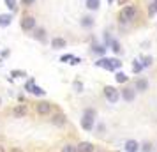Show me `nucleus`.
Wrapping results in <instances>:
<instances>
[{"label":"nucleus","instance_id":"nucleus-2","mask_svg":"<svg viewBox=\"0 0 157 152\" xmlns=\"http://www.w3.org/2000/svg\"><path fill=\"white\" fill-rule=\"evenodd\" d=\"M95 67H104L106 71H118L122 67V62L118 58H106L101 57L97 62H95Z\"/></svg>","mask_w":157,"mask_h":152},{"label":"nucleus","instance_id":"nucleus-18","mask_svg":"<svg viewBox=\"0 0 157 152\" xmlns=\"http://www.w3.org/2000/svg\"><path fill=\"white\" fill-rule=\"evenodd\" d=\"M115 80L118 81V83H127V81H129V76L125 74V72L117 71V72H115Z\"/></svg>","mask_w":157,"mask_h":152},{"label":"nucleus","instance_id":"nucleus-7","mask_svg":"<svg viewBox=\"0 0 157 152\" xmlns=\"http://www.w3.org/2000/svg\"><path fill=\"white\" fill-rule=\"evenodd\" d=\"M120 97L124 99L125 103H132L136 99V90L134 87H125L120 90Z\"/></svg>","mask_w":157,"mask_h":152},{"label":"nucleus","instance_id":"nucleus-39","mask_svg":"<svg viewBox=\"0 0 157 152\" xmlns=\"http://www.w3.org/2000/svg\"><path fill=\"white\" fill-rule=\"evenodd\" d=\"M154 2H155V4H157V0H154Z\"/></svg>","mask_w":157,"mask_h":152},{"label":"nucleus","instance_id":"nucleus-30","mask_svg":"<svg viewBox=\"0 0 157 152\" xmlns=\"http://www.w3.org/2000/svg\"><path fill=\"white\" fill-rule=\"evenodd\" d=\"M141 152H152V143H148V142H145L141 147Z\"/></svg>","mask_w":157,"mask_h":152},{"label":"nucleus","instance_id":"nucleus-31","mask_svg":"<svg viewBox=\"0 0 157 152\" xmlns=\"http://www.w3.org/2000/svg\"><path fill=\"white\" fill-rule=\"evenodd\" d=\"M71 57H72V55H69V53H67V55H62V57H60V62H67V64H69Z\"/></svg>","mask_w":157,"mask_h":152},{"label":"nucleus","instance_id":"nucleus-25","mask_svg":"<svg viewBox=\"0 0 157 152\" xmlns=\"http://www.w3.org/2000/svg\"><path fill=\"white\" fill-rule=\"evenodd\" d=\"M140 62L143 64V67H150V65L154 64V58L150 57V55H147V57H143L141 60H140Z\"/></svg>","mask_w":157,"mask_h":152},{"label":"nucleus","instance_id":"nucleus-34","mask_svg":"<svg viewBox=\"0 0 157 152\" xmlns=\"http://www.w3.org/2000/svg\"><path fill=\"white\" fill-rule=\"evenodd\" d=\"M0 152H6V147L4 145H0Z\"/></svg>","mask_w":157,"mask_h":152},{"label":"nucleus","instance_id":"nucleus-36","mask_svg":"<svg viewBox=\"0 0 157 152\" xmlns=\"http://www.w3.org/2000/svg\"><path fill=\"white\" fill-rule=\"evenodd\" d=\"M13 152H21V149H13Z\"/></svg>","mask_w":157,"mask_h":152},{"label":"nucleus","instance_id":"nucleus-33","mask_svg":"<svg viewBox=\"0 0 157 152\" xmlns=\"http://www.w3.org/2000/svg\"><path fill=\"white\" fill-rule=\"evenodd\" d=\"M9 55H11V51H9V50H4V51H2V58H4V57H9Z\"/></svg>","mask_w":157,"mask_h":152},{"label":"nucleus","instance_id":"nucleus-35","mask_svg":"<svg viewBox=\"0 0 157 152\" xmlns=\"http://www.w3.org/2000/svg\"><path fill=\"white\" fill-rule=\"evenodd\" d=\"M117 2H118V4H125V2H127V0H117Z\"/></svg>","mask_w":157,"mask_h":152},{"label":"nucleus","instance_id":"nucleus-23","mask_svg":"<svg viewBox=\"0 0 157 152\" xmlns=\"http://www.w3.org/2000/svg\"><path fill=\"white\" fill-rule=\"evenodd\" d=\"M94 23H95V21H94L92 16H85V18L81 20V25H83V27H86V29H92Z\"/></svg>","mask_w":157,"mask_h":152},{"label":"nucleus","instance_id":"nucleus-21","mask_svg":"<svg viewBox=\"0 0 157 152\" xmlns=\"http://www.w3.org/2000/svg\"><path fill=\"white\" fill-rule=\"evenodd\" d=\"M109 50H113V53H122L120 43H118L117 39H111V43H109Z\"/></svg>","mask_w":157,"mask_h":152},{"label":"nucleus","instance_id":"nucleus-8","mask_svg":"<svg viewBox=\"0 0 157 152\" xmlns=\"http://www.w3.org/2000/svg\"><path fill=\"white\" fill-rule=\"evenodd\" d=\"M36 110H37V113L39 115H50L51 113V103L50 101H39L36 104Z\"/></svg>","mask_w":157,"mask_h":152},{"label":"nucleus","instance_id":"nucleus-16","mask_svg":"<svg viewBox=\"0 0 157 152\" xmlns=\"http://www.w3.org/2000/svg\"><path fill=\"white\" fill-rule=\"evenodd\" d=\"M106 44H97V43H94L92 44V51L95 53V55H101V57H104V53H106Z\"/></svg>","mask_w":157,"mask_h":152},{"label":"nucleus","instance_id":"nucleus-13","mask_svg":"<svg viewBox=\"0 0 157 152\" xmlns=\"http://www.w3.org/2000/svg\"><path fill=\"white\" fill-rule=\"evenodd\" d=\"M65 46H67V41H65L64 37H53L51 39V48L53 50H62Z\"/></svg>","mask_w":157,"mask_h":152},{"label":"nucleus","instance_id":"nucleus-11","mask_svg":"<svg viewBox=\"0 0 157 152\" xmlns=\"http://www.w3.org/2000/svg\"><path fill=\"white\" fill-rule=\"evenodd\" d=\"M13 115L16 119H23V117L29 115V108H27V104H16L14 110H13Z\"/></svg>","mask_w":157,"mask_h":152},{"label":"nucleus","instance_id":"nucleus-5","mask_svg":"<svg viewBox=\"0 0 157 152\" xmlns=\"http://www.w3.org/2000/svg\"><path fill=\"white\" fill-rule=\"evenodd\" d=\"M25 88H27V92L37 95V97H44V94H46L44 88H41L39 85H36V80H34V78H30V80L25 83Z\"/></svg>","mask_w":157,"mask_h":152},{"label":"nucleus","instance_id":"nucleus-37","mask_svg":"<svg viewBox=\"0 0 157 152\" xmlns=\"http://www.w3.org/2000/svg\"><path fill=\"white\" fill-rule=\"evenodd\" d=\"M115 0H108V4H109V6H111V4H113Z\"/></svg>","mask_w":157,"mask_h":152},{"label":"nucleus","instance_id":"nucleus-14","mask_svg":"<svg viewBox=\"0 0 157 152\" xmlns=\"http://www.w3.org/2000/svg\"><path fill=\"white\" fill-rule=\"evenodd\" d=\"M76 150L78 152H94L95 147H94L92 142H81V143L76 145Z\"/></svg>","mask_w":157,"mask_h":152},{"label":"nucleus","instance_id":"nucleus-6","mask_svg":"<svg viewBox=\"0 0 157 152\" xmlns=\"http://www.w3.org/2000/svg\"><path fill=\"white\" fill-rule=\"evenodd\" d=\"M36 18L34 16H23L21 20V30L23 32H32V30L36 29Z\"/></svg>","mask_w":157,"mask_h":152},{"label":"nucleus","instance_id":"nucleus-17","mask_svg":"<svg viewBox=\"0 0 157 152\" xmlns=\"http://www.w3.org/2000/svg\"><path fill=\"white\" fill-rule=\"evenodd\" d=\"M13 23V14H0V27L6 29Z\"/></svg>","mask_w":157,"mask_h":152},{"label":"nucleus","instance_id":"nucleus-29","mask_svg":"<svg viewBox=\"0 0 157 152\" xmlns=\"http://www.w3.org/2000/svg\"><path fill=\"white\" fill-rule=\"evenodd\" d=\"M69 64H71V65H78V64H81V58H79V57H74V55H72L71 60H69Z\"/></svg>","mask_w":157,"mask_h":152},{"label":"nucleus","instance_id":"nucleus-19","mask_svg":"<svg viewBox=\"0 0 157 152\" xmlns=\"http://www.w3.org/2000/svg\"><path fill=\"white\" fill-rule=\"evenodd\" d=\"M4 2H6V6H7L9 7V11H11V13H18V0H4Z\"/></svg>","mask_w":157,"mask_h":152},{"label":"nucleus","instance_id":"nucleus-28","mask_svg":"<svg viewBox=\"0 0 157 152\" xmlns=\"http://www.w3.org/2000/svg\"><path fill=\"white\" fill-rule=\"evenodd\" d=\"M62 152H78L76 150V145H71V143H67L62 147Z\"/></svg>","mask_w":157,"mask_h":152},{"label":"nucleus","instance_id":"nucleus-20","mask_svg":"<svg viewBox=\"0 0 157 152\" xmlns=\"http://www.w3.org/2000/svg\"><path fill=\"white\" fill-rule=\"evenodd\" d=\"M85 6H86V9H90V11H95V9H99L101 0H86Z\"/></svg>","mask_w":157,"mask_h":152},{"label":"nucleus","instance_id":"nucleus-12","mask_svg":"<svg viewBox=\"0 0 157 152\" xmlns=\"http://www.w3.org/2000/svg\"><path fill=\"white\" fill-rule=\"evenodd\" d=\"M51 122L55 124V126H58V127H64L65 124H67V119H65L64 113H55V115H51Z\"/></svg>","mask_w":157,"mask_h":152},{"label":"nucleus","instance_id":"nucleus-9","mask_svg":"<svg viewBox=\"0 0 157 152\" xmlns=\"http://www.w3.org/2000/svg\"><path fill=\"white\" fill-rule=\"evenodd\" d=\"M32 36H34V39L39 41V43H46V41H48L46 29H43V27H36V29L32 30Z\"/></svg>","mask_w":157,"mask_h":152},{"label":"nucleus","instance_id":"nucleus-38","mask_svg":"<svg viewBox=\"0 0 157 152\" xmlns=\"http://www.w3.org/2000/svg\"><path fill=\"white\" fill-rule=\"evenodd\" d=\"M0 106H2V99H0Z\"/></svg>","mask_w":157,"mask_h":152},{"label":"nucleus","instance_id":"nucleus-32","mask_svg":"<svg viewBox=\"0 0 157 152\" xmlns=\"http://www.w3.org/2000/svg\"><path fill=\"white\" fill-rule=\"evenodd\" d=\"M34 2H36V0H21V4L25 6V7H30V6H34Z\"/></svg>","mask_w":157,"mask_h":152},{"label":"nucleus","instance_id":"nucleus-24","mask_svg":"<svg viewBox=\"0 0 157 152\" xmlns=\"http://www.w3.org/2000/svg\"><path fill=\"white\" fill-rule=\"evenodd\" d=\"M11 76H13V78H25V76H27V71H23V69H18V71H11Z\"/></svg>","mask_w":157,"mask_h":152},{"label":"nucleus","instance_id":"nucleus-1","mask_svg":"<svg viewBox=\"0 0 157 152\" xmlns=\"http://www.w3.org/2000/svg\"><path fill=\"white\" fill-rule=\"evenodd\" d=\"M136 16H138V7L136 6H124L122 7V11L118 13V23L120 25H125V23L132 21V20H136Z\"/></svg>","mask_w":157,"mask_h":152},{"label":"nucleus","instance_id":"nucleus-3","mask_svg":"<svg viewBox=\"0 0 157 152\" xmlns=\"http://www.w3.org/2000/svg\"><path fill=\"white\" fill-rule=\"evenodd\" d=\"M95 117H97L95 110L94 108H86L85 111H83V117H81V127H83L85 131H92L94 124H95Z\"/></svg>","mask_w":157,"mask_h":152},{"label":"nucleus","instance_id":"nucleus-15","mask_svg":"<svg viewBox=\"0 0 157 152\" xmlns=\"http://www.w3.org/2000/svg\"><path fill=\"white\" fill-rule=\"evenodd\" d=\"M124 149H125V152H138L140 150V143L136 140H127L125 145H124Z\"/></svg>","mask_w":157,"mask_h":152},{"label":"nucleus","instance_id":"nucleus-27","mask_svg":"<svg viewBox=\"0 0 157 152\" xmlns=\"http://www.w3.org/2000/svg\"><path fill=\"white\" fill-rule=\"evenodd\" d=\"M72 88H74L78 94H81V92H83V83H81L79 80H74L72 81Z\"/></svg>","mask_w":157,"mask_h":152},{"label":"nucleus","instance_id":"nucleus-10","mask_svg":"<svg viewBox=\"0 0 157 152\" xmlns=\"http://www.w3.org/2000/svg\"><path fill=\"white\" fill-rule=\"evenodd\" d=\"M150 87V83L147 78H138V80L134 81V90L136 92H147Z\"/></svg>","mask_w":157,"mask_h":152},{"label":"nucleus","instance_id":"nucleus-22","mask_svg":"<svg viewBox=\"0 0 157 152\" xmlns=\"http://www.w3.org/2000/svg\"><path fill=\"white\" fill-rule=\"evenodd\" d=\"M143 69H145V67H143V64L140 60H132V72H134V74H140Z\"/></svg>","mask_w":157,"mask_h":152},{"label":"nucleus","instance_id":"nucleus-26","mask_svg":"<svg viewBox=\"0 0 157 152\" xmlns=\"http://www.w3.org/2000/svg\"><path fill=\"white\" fill-rule=\"evenodd\" d=\"M155 14H157V4L152 2V4L148 6V18H154Z\"/></svg>","mask_w":157,"mask_h":152},{"label":"nucleus","instance_id":"nucleus-4","mask_svg":"<svg viewBox=\"0 0 157 152\" xmlns=\"http://www.w3.org/2000/svg\"><path fill=\"white\" fill-rule=\"evenodd\" d=\"M102 92H104V97L108 99L109 104H117L118 99H120V90L115 88V87H111V85H106V87L102 88Z\"/></svg>","mask_w":157,"mask_h":152}]
</instances>
